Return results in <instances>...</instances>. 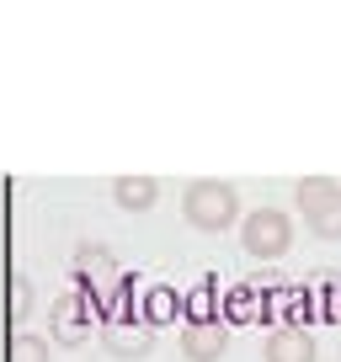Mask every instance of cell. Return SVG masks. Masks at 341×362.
Instances as JSON below:
<instances>
[{
	"instance_id": "cell-4",
	"label": "cell",
	"mask_w": 341,
	"mask_h": 362,
	"mask_svg": "<svg viewBox=\"0 0 341 362\" xmlns=\"http://www.w3.org/2000/svg\"><path fill=\"white\" fill-rule=\"evenodd\" d=\"M262 357L267 362H320V346L304 325H277V330H267Z\"/></svg>"
},
{
	"instance_id": "cell-6",
	"label": "cell",
	"mask_w": 341,
	"mask_h": 362,
	"mask_svg": "<svg viewBox=\"0 0 341 362\" xmlns=\"http://www.w3.org/2000/svg\"><path fill=\"white\" fill-rule=\"evenodd\" d=\"M86 336H91V304L80 293H64L54 304V341L59 346H80Z\"/></svg>"
},
{
	"instance_id": "cell-11",
	"label": "cell",
	"mask_w": 341,
	"mask_h": 362,
	"mask_svg": "<svg viewBox=\"0 0 341 362\" xmlns=\"http://www.w3.org/2000/svg\"><path fill=\"white\" fill-rule=\"evenodd\" d=\"M6 315H11V325H16V330H22V325H27V315H33V277H27V272H16V277H11Z\"/></svg>"
},
{
	"instance_id": "cell-1",
	"label": "cell",
	"mask_w": 341,
	"mask_h": 362,
	"mask_svg": "<svg viewBox=\"0 0 341 362\" xmlns=\"http://www.w3.org/2000/svg\"><path fill=\"white\" fill-rule=\"evenodd\" d=\"M182 218L192 229H203V235H224V229L240 218V192L229 187V181L203 176V181H192V187L182 192Z\"/></svg>"
},
{
	"instance_id": "cell-10",
	"label": "cell",
	"mask_w": 341,
	"mask_h": 362,
	"mask_svg": "<svg viewBox=\"0 0 341 362\" xmlns=\"http://www.w3.org/2000/svg\"><path fill=\"white\" fill-rule=\"evenodd\" d=\"M6 362H54V346H48V336L16 330V336H11V351H6Z\"/></svg>"
},
{
	"instance_id": "cell-7",
	"label": "cell",
	"mask_w": 341,
	"mask_h": 362,
	"mask_svg": "<svg viewBox=\"0 0 341 362\" xmlns=\"http://www.w3.org/2000/svg\"><path fill=\"white\" fill-rule=\"evenodd\" d=\"M102 346L112 351V357L134 362V357H149V351H155V330H149L144 320H139V325H107Z\"/></svg>"
},
{
	"instance_id": "cell-12",
	"label": "cell",
	"mask_w": 341,
	"mask_h": 362,
	"mask_svg": "<svg viewBox=\"0 0 341 362\" xmlns=\"http://www.w3.org/2000/svg\"><path fill=\"white\" fill-rule=\"evenodd\" d=\"M203 320H219L214 315V277H203V283L187 293V325H203Z\"/></svg>"
},
{
	"instance_id": "cell-3",
	"label": "cell",
	"mask_w": 341,
	"mask_h": 362,
	"mask_svg": "<svg viewBox=\"0 0 341 362\" xmlns=\"http://www.w3.org/2000/svg\"><path fill=\"white\" fill-rule=\"evenodd\" d=\"M240 245L256 261H277L294 245V218H288L283 208H250V214L240 218Z\"/></svg>"
},
{
	"instance_id": "cell-5",
	"label": "cell",
	"mask_w": 341,
	"mask_h": 362,
	"mask_svg": "<svg viewBox=\"0 0 341 362\" xmlns=\"http://www.w3.org/2000/svg\"><path fill=\"white\" fill-rule=\"evenodd\" d=\"M224 351H229V325H224V320L182 325V357L187 362H219Z\"/></svg>"
},
{
	"instance_id": "cell-2",
	"label": "cell",
	"mask_w": 341,
	"mask_h": 362,
	"mask_svg": "<svg viewBox=\"0 0 341 362\" xmlns=\"http://www.w3.org/2000/svg\"><path fill=\"white\" fill-rule=\"evenodd\" d=\"M294 203H299V214H304L309 235L341 240V181H330V176H304V181L294 187Z\"/></svg>"
},
{
	"instance_id": "cell-9",
	"label": "cell",
	"mask_w": 341,
	"mask_h": 362,
	"mask_svg": "<svg viewBox=\"0 0 341 362\" xmlns=\"http://www.w3.org/2000/svg\"><path fill=\"white\" fill-rule=\"evenodd\" d=\"M176 315H182L176 288H149V293H144V325H149V330L166 325V320H176Z\"/></svg>"
},
{
	"instance_id": "cell-8",
	"label": "cell",
	"mask_w": 341,
	"mask_h": 362,
	"mask_svg": "<svg viewBox=\"0 0 341 362\" xmlns=\"http://www.w3.org/2000/svg\"><path fill=\"white\" fill-rule=\"evenodd\" d=\"M160 197V181L155 176H117L112 181V203L123 208V214H149Z\"/></svg>"
}]
</instances>
